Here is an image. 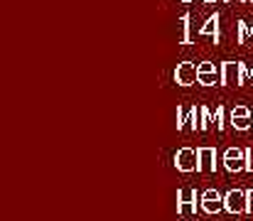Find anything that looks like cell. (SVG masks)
Masks as SVG:
<instances>
[{
    "label": "cell",
    "instance_id": "obj_1",
    "mask_svg": "<svg viewBox=\"0 0 253 221\" xmlns=\"http://www.w3.org/2000/svg\"><path fill=\"white\" fill-rule=\"evenodd\" d=\"M199 197H202V194H197L194 187H182V189L177 192V214L184 217V219L194 217V214H197V202H199Z\"/></svg>",
    "mask_w": 253,
    "mask_h": 221
},
{
    "label": "cell",
    "instance_id": "obj_2",
    "mask_svg": "<svg viewBox=\"0 0 253 221\" xmlns=\"http://www.w3.org/2000/svg\"><path fill=\"white\" fill-rule=\"evenodd\" d=\"M249 79V69L241 62H224L221 64V84L224 86H239Z\"/></svg>",
    "mask_w": 253,
    "mask_h": 221
},
{
    "label": "cell",
    "instance_id": "obj_3",
    "mask_svg": "<svg viewBox=\"0 0 253 221\" xmlns=\"http://www.w3.org/2000/svg\"><path fill=\"white\" fill-rule=\"evenodd\" d=\"M224 212H229V214H246L249 212V197H246V192L244 189H229L226 194H224Z\"/></svg>",
    "mask_w": 253,
    "mask_h": 221
},
{
    "label": "cell",
    "instance_id": "obj_4",
    "mask_svg": "<svg viewBox=\"0 0 253 221\" xmlns=\"http://www.w3.org/2000/svg\"><path fill=\"white\" fill-rule=\"evenodd\" d=\"M221 162L229 172H244L246 170V150L244 147H226L221 155Z\"/></svg>",
    "mask_w": 253,
    "mask_h": 221
},
{
    "label": "cell",
    "instance_id": "obj_5",
    "mask_svg": "<svg viewBox=\"0 0 253 221\" xmlns=\"http://www.w3.org/2000/svg\"><path fill=\"white\" fill-rule=\"evenodd\" d=\"M199 207L204 214H219L224 212V194L219 189H204L199 197Z\"/></svg>",
    "mask_w": 253,
    "mask_h": 221
},
{
    "label": "cell",
    "instance_id": "obj_6",
    "mask_svg": "<svg viewBox=\"0 0 253 221\" xmlns=\"http://www.w3.org/2000/svg\"><path fill=\"white\" fill-rule=\"evenodd\" d=\"M216 170V147H197V172L211 175Z\"/></svg>",
    "mask_w": 253,
    "mask_h": 221
},
{
    "label": "cell",
    "instance_id": "obj_7",
    "mask_svg": "<svg viewBox=\"0 0 253 221\" xmlns=\"http://www.w3.org/2000/svg\"><path fill=\"white\" fill-rule=\"evenodd\" d=\"M231 126L236 131H251L253 128V108L249 106H236L231 111Z\"/></svg>",
    "mask_w": 253,
    "mask_h": 221
},
{
    "label": "cell",
    "instance_id": "obj_8",
    "mask_svg": "<svg viewBox=\"0 0 253 221\" xmlns=\"http://www.w3.org/2000/svg\"><path fill=\"white\" fill-rule=\"evenodd\" d=\"M174 167H177L179 172H194V170H197V150H192V147L177 150V155H174Z\"/></svg>",
    "mask_w": 253,
    "mask_h": 221
},
{
    "label": "cell",
    "instance_id": "obj_9",
    "mask_svg": "<svg viewBox=\"0 0 253 221\" xmlns=\"http://www.w3.org/2000/svg\"><path fill=\"white\" fill-rule=\"evenodd\" d=\"M174 81H177L179 86H192V84L197 81V67H194V62H182V64H177Z\"/></svg>",
    "mask_w": 253,
    "mask_h": 221
},
{
    "label": "cell",
    "instance_id": "obj_10",
    "mask_svg": "<svg viewBox=\"0 0 253 221\" xmlns=\"http://www.w3.org/2000/svg\"><path fill=\"white\" fill-rule=\"evenodd\" d=\"M197 81L202 84V86H216V84H221V72H197Z\"/></svg>",
    "mask_w": 253,
    "mask_h": 221
},
{
    "label": "cell",
    "instance_id": "obj_11",
    "mask_svg": "<svg viewBox=\"0 0 253 221\" xmlns=\"http://www.w3.org/2000/svg\"><path fill=\"white\" fill-rule=\"evenodd\" d=\"M199 35H211L214 40L219 37V15H211L207 22H204V27L199 30Z\"/></svg>",
    "mask_w": 253,
    "mask_h": 221
},
{
    "label": "cell",
    "instance_id": "obj_12",
    "mask_svg": "<svg viewBox=\"0 0 253 221\" xmlns=\"http://www.w3.org/2000/svg\"><path fill=\"white\" fill-rule=\"evenodd\" d=\"M214 123H216V128H219V131H224V126H226V108H224V106H216Z\"/></svg>",
    "mask_w": 253,
    "mask_h": 221
},
{
    "label": "cell",
    "instance_id": "obj_13",
    "mask_svg": "<svg viewBox=\"0 0 253 221\" xmlns=\"http://www.w3.org/2000/svg\"><path fill=\"white\" fill-rule=\"evenodd\" d=\"M179 25H182V37H179V42L187 44V42H189V15H182Z\"/></svg>",
    "mask_w": 253,
    "mask_h": 221
},
{
    "label": "cell",
    "instance_id": "obj_14",
    "mask_svg": "<svg viewBox=\"0 0 253 221\" xmlns=\"http://www.w3.org/2000/svg\"><path fill=\"white\" fill-rule=\"evenodd\" d=\"M249 40V30H246V22H239V42H246Z\"/></svg>",
    "mask_w": 253,
    "mask_h": 221
},
{
    "label": "cell",
    "instance_id": "obj_15",
    "mask_svg": "<svg viewBox=\"0 0 253 221\" xmlns=\"http://www.w3.org/2000/svg\"><path fill=\"white\" fill-rule=\"evenodd\" d=\"M246 170L253 172V147H246Z\"/></svg>",
    "mask_w": 253,
    "mask_h": 221
},
{
    "label": "cell",
    "instance_id": "obj_16",
    "mask_svg": "<svg viewBox=\"0 0 253 221\" xmlns=\"http://www.w3.org/2000/svg\"><path fill=\"white\" fill-rule=\"evenodd\" d=\"M216 67L211 64V62H202V64H197V72H214Z\"/></svg>",
    "mask_w": 253,
    "mask_h": 221
},
{
    "label": "cell",
    "instance_id": "obj_17",
    "mask_svg": "<svg viewBox=\"0 0 253 221\" xmlns=\"http://www.w3.org/2000/svg\"><path fill=\"white\" fill-rule=\"evenodd\" d=\"M246 197H249V214H253V189H246Z\"/></svg>",
    "mask_w": 253,
    "mask_h": 221
},
{
    "label": "cell",
    "instance_id": "obj_18",
    "mask_svg": "<svg viewBox=\"0 0 253 221\" xmlns=\"http://www.w3.org/2000/svg\"><path fill=\"white\" fill-rule=\"evenodd\" d=\"M202 2H216V0H202Z\"/></svg>",
    "mask_w": 253,
    "mask_h": 221
},
{
    "label": "cell",
    "instance_id": "obj_19",
    "mask_svg": "<svg viewBox=\"0 0 253 221\" xmlns=\"http://www.w3.org/2000/svg\"><path fill=\"white\" fill-rule=\"evenodd\" d=\"M249 76H251V79H253V67H251V72H249Z\"/></svg>",
    "mask_w": 253,
    "mask_h": 221
},
{
    "label": "cell",
    "instance_id": "obj_20",
    "mask_svg": "<svg viewBox=\"0 0 253 221\" xmlns=\"http://www.w3.org/2000/svg\"><path fill=\"white\" fill-rule=\"evenodd\" d=\"M179 2H192V0H179Z\"/></svg>",
    "mask_w": 253,
    "mask_h": 221
},
{
    "label": "cell",
    "instance_id": "obj_21",
    "mask_svg": "<svg viewBox=\"0 0 253 221\" xmlns=\"http://www.w3.org/2000/svg\"><path fill=\"white\" fill-rule=\"evenodd\" d=\"M236 2H246V0H236Z\"/></svg>",
    "mask_w": 253,
    "mask_h": 221
},
{
    "label": "cell",
    "instance_id": "obj_22",
    "mask_svg": "<svg viewBox=\"0 0 253 221\" xmlns=\"http://www.w3.org/2000/svg\"><path fill=\"white\" fill-rule=\"evenodd\" d=\"M251 2H253V0H251Z\"/></svg>",
    "mask_w": 253,
    "mask_h": 221
}]
</instances>
